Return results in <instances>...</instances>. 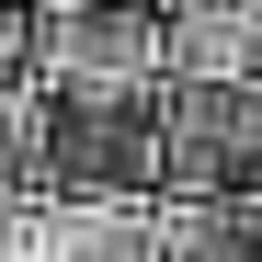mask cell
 <instances>
[{
    "mask_svg": "<svg viewBox=\"0 0 262 262\" xmlns=\"http://www.w3.org/2000/svg\"><path fill=\"white\" fill-rule=\"evenodd\" d=\"M160 92H46L34 80V205L160 194Z\"/></svg>",
    "mask_w": 262,
    "mask_h": 262,
    "instance_id": "1",
    "label": "cell"
},
{
    "mask_svg": "<svg viewBox=\"0 0 262 262\" xmlns=\"http://www.w3.org/2000/svg\"><path fill=\"white\" fill-rule=\"evenodd\" d=\"M34 80L46 92H160V0H46L34 12Z\"/></svg>",
    "mask_w": 262,
    "mask_h": 262,
    "instance_id": "2",
    "label": "cell"
},
{
    "mask_svg": "<svg viewBox=\"0 0 262 262\" xmlns=\"http://www.w3.org/2000/svg\"><path fill=\"white\" fill-rule=\"evenodd\" d=\"M160 194H262V80L160 92Z\"/></svg>",
    "mask_w": 262,
    "mask_h": 262,
    "instance_id": "3",
    "label": "cell"
},
{
    "mask_svg": "<svg viewBox=\"0 0 262 262\" xmlns=\"http://www.w3.org/2000/svg\"><path fill=\"white\" fill-rule=\"evenodd\" d=\"M34 262H171L160 194H103V205H34Z\"/></svg>",
    "mask_w": 262,
    "mask_h": 262,
    "instance_id": "4",
    "label": "cell"
},
{
    "mask_svg": "<svg viewBox=\"0 0 262 262\" xmlns=\"http://www.w3.org/2000/svg\"><path fill=\"white\" fill-rule=\"evenodd\" d=\"M171 80H262V0H160Z\"/></svg>",
    "mask_w": 262,
    "mask_h": 262,
    "instance_id": "5",
    "label": "cell"
},
{
    "mask_svg": "<svg viewBox=\"0 0 262 262\" xmlns=\"http://www.w3.org/2000/svg\"><path fill=\"white\" fill-rule=\"evenodd\" d=\"M171 262H262V194H160Z\"/></svg>",
    "mask_w": 262,
    "mask_h": 262,
    "instance_id": "6",
    "label": "cell"
},
{
    "mask_svg": "<svg viewBox=\"0 0 262 262\" xmlns=\"http://www.w3.org/2000/svg\"><path fill=\"white\" fill-rule=\"evenodd\" d=\"M0 205H34V80L0 92Z\"/></svg>",
    "mask_w": 262,
    "mask_h": 262,
    "instance_id": "7",
    "label": "cell"
},
{
    "mask_svg": "<svg viewBox=\"0 0 262 262\" xmlns=\"http://www.w3.org/2000/svg\"><path fill=\"white\" fill-rule=\"evenodd\" d=\"M34 12H46V0H0V92L34 80Z\"/></svg>",
    "mask_w": 262,
    "mask_h": 262,
    "instance_id": "8",
    "label": "cell"
},
{
    "mask_svg": "<svg viewBox=\"0 0 262 262\" xmlns=\"http://www.w3.org/2000/svg\"><path fill=\"white\" fill-rule=\"evenodd\" d=\"M0 262H34V205H0Z\"/></svg>",
    "mask_w": 262,
    "mask_h": 262,
    "instance_id": "9",
    "label": "cell"
}]
</instances>
